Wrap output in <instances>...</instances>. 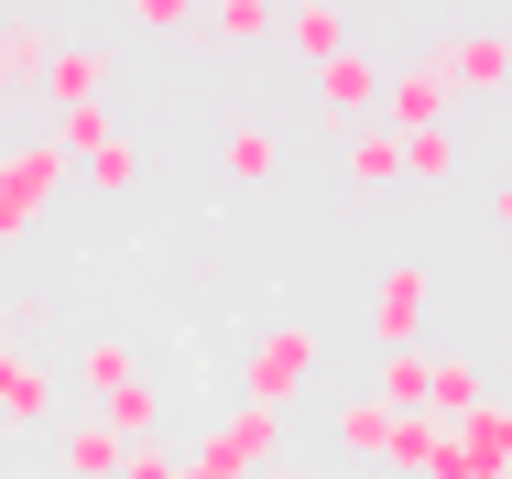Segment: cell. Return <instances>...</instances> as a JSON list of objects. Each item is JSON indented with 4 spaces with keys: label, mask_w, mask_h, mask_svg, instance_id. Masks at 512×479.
<instances>
[{
    "label": "cell",
    "mask_w": 512,
    "mask_h": 479,
    "mask_svg": "<svg viewBox=\"0 0 512 479\" xmlns=\"http://www.w3.org/2000/svg\"><path fill=\"white\" fill-rule=\"evenodd\" d=\"M218 44H273V0H218V11H197Z\"/></svg>",
    "instance_id": "44dd1931"
},
{
    "label": "cell",
    "mask_w": 512,
    "mask_h": 479,
    "mask_svg": "<svg viewBox=\"0 0 512 479\" xmlns=\"http://www.w3.org/2000/svg\"><path fill=\"white\" fill-rule=\"evenodd\" d=\"M349 186L360 196H382V186H404V142L371 120V131H349Z\"/></svg>",
    "instance_id": "ac0fdd59"
},
{
    "label": "cell",
    "mask_w": 512,
    "mask_h": 479,
    "mask_svg": "<svg viewBox=\"0 0 512 479\" xmlns=\"http://www.w3.org/2000/svg\"><path fill=\"white\" fill-rule=\"evenodd\" d=\"M131 33H197V0H131Z\"/></svg>",
    "instance_id": "603a6c76"
},
{
    "label": "cell",
    "mask_w": 512,
    "mask_h": 479,
    "mask_svg": "<svg viewBox=\"0 0 512 479\" xmlns=\"http://www.w3.org/2000/svg\"><path fill=\"white\" fill-rule=\"evenodd\" d=\"M109 77H120V44H109V33H77V44H55V66H44L55 109H99Z\"/></svg>",
    "instance_id": "9c48e42d"
},
{
    "label": "cell",
    "mask_w": 512,
    "mask_h": 479,
    "mask_svg": "<svg viewBox=\"0 0 512 479\" xmlns=\"http://www.w3.org/2000/svg\"><path fill=\"white\" fill-rule=\"evenodd\" d=\"M404 175H414V186H447V175H458V131H414V142H404Z\"/></svg>",
    "instance_id": "7402d4cb"
},
{
    "label": "cell",
    "mask_w": 512,
    "mask_h": 479,
    "mask_svg": "<svg viewBox=\"0 0 512 479\" xmlns=\"http://www.w3.org/2000/svg\"><path fill=\"white\" fill-rule=\"evenodd\" d=\"M502 479H512V469H502Z\"/></svg>",
    "instance_id": "f1b7e54d"
},
{
    "label": "cell",
    "mask_w": 512,
    "mask_h": 479,
    "mask_svg": "<svg viewBox=\"0 0 512 479\" xmlns=\"http://www.w3.org/2000/svg\"><path fill=\"white\" fill-rule=\"evenodd\" d=\"M273 33H284L306 66H327V55L349 44V11H327V0H295V11H273Z\"/></svg>",
    "instance_id": "2e32d148"
},
{
    "label": "cell",
    "mask_w": 512,
    "mask_h": 479,
    "mask_svg": "<svg viewBox=\"0 0 512 479\" xmlns=\"http://www.w3.org/2000/svg\"><path fill=\"white\" fill-rule=\"evenodd\" d=\"M447 436H458L469 458H491V469H512V403H502V392H491V403H469V414H458Z\"/></svg>",
    "instance_id": "d6986e66"
},
{
    "label": "cell",
    "mask_w": 512,
    "mask_h": 479,
    "mask_svg": "<svg viewBox=\"0 0 512 479\" xmlns=\"http://www.w3.org/2000/svg\"><path fill=\"white\" fill-rule=\"evenodd\" d=\"M382 77H393V66H382L371 44H338V55L316 66V109H327L338 131H371V120H382Z\"/></svg>",
    "instance_id": "277c9868"
},
{
    "label": "cell",
    "mask_w": 512,
    "mask_h": 479,
    "mask_svg": "<svg viewBox=\"0 0 512 479\" xmlns=\"http://www.w3.org/2000/svg\"><path fill=\"white\" fill-rule=\"evenodd\" d=\"M425 55H436V77H447V98L512 88V22H469V33H447V44H425Z\"/></svg>",
    "instance_id": "5b68a950"
},
{
    "label": "cell",
    "mask_w": 512,
    "mask_h": 479,
    "mask_svg": "<svg viewBox=\"0 0 512 479\" xmlns=\"http://www.w3.org/2000/svg\"><path fill=\"white\" fill-rule=\"evenodd\" d=\"M120 479H186V458H175V447H131V458H120Z\"/></svg>",
    "instance_id": "cb8c5ba5"
},
{
    "label": "cell",
    "mask_w": 512,
    "mask_h": 479,
    "mask_svg": "<svg viewBox=\"0 0 512 479\" xmlns=\"http://www.w3.org/2000/svg\"><path fill=\"white\" fill-rule=\"evenodd\" d=\"M491 229H512V175H502V186H491Z\"/></svg>",
    "instance_id": "d4e9b609"
},
{
    "label": "cell",
    "mask_w": 512,
    "mask_h": 479,
    "mask_svg": "<svg viewBox=\"0 0 512 479\" xmlns=\"http://www.w3.org/2000/svg\"><path fill=\"white\" fill-rule=\"evenodd\" d=\"M0 371H11V327H0Z\"/></svg>",
    "instance_id": "4316f807"
},
{
    "label": "cell",
    "mask_w": 512,
    "mask_h": 479,
    "mask_svg": "<svg viewBox=\"0 0 512 479\" xmlns=\"http://www.w3.org/2000/svg\"><path fill=\"white\" fill-rule=\"evenodd\" d=\"M0 425H11V436H55V425H66V382H55L44 360H22V349H11V371H0Z\"/></svg>",
    "instance_id": "ba28073f"
},
{
    "label": "cell",
    "mask_w": 512,
    "mask_h": 479,
    "mask_svg": "<svg viewBox=\"0 0 512 479\" xmlns=\"http://www.w3.org/2000/svg\"><path fill=\"white\" fill-rule=\"evenodd\" d=\"M425 305H436V273H425V262H393V273L371 284V338H382V349H414V338H425Z\"/></svg>",
    "instance_id": "52a82bcc"
},
{
    "label": "cell",
    "mask_w": 512,
    "mask_h": 479,
    "mask_svg": "<svg viewBox=\"0 0 512 479\" xmlns=\"http://www.w3.org/2000/svg\"><path fill=\"white\" fill-rule=\"evenodd\" d=\"M502 371H512V327H502Z\"/></svg>",
    "instance_id": "83f0119b"
},
{
    "label": "cell",
    "mask_w": 512,
    "mask_h": 479,
    "mask_svg": "<svg viewBox=\"0 0 512 479\" xmlns=\"http://www.w3.org/2000/svg\"><path fill=\"white\" fill-rule=\"evenodd\" d=\"M469 403H491V371H480L469 349H436V382H425V414H436V425H458Z\"/></svg>",
    "instance_id": "7c38bea8"
},
{
    "label": "cell",
    "mask_w": 512,
    "mask_h": 479,
    "mask_svg": "<svg viewBox=\"0 0 512 479\" xmlns=\"http://www.w3.org/2000/svg\"><path fill=\"white\" fill-rule=\"evenodd\" d=\"M425 382H436V349H393L382 382H371V403H382L393 425H414V414H425Z\"/></svg>",
    "instance_id": "5bb4252c"
},
{
    "label": "cell",
    "mask_w": 512,
    "mask_h": 479,
    "mask_svg": "<svg viewBox=\"0 0 512 479\" xmlns=\"http://www.w3.org/2000/svg\"><path fill=\"white\" fill-rule=\"evenodd\" d=\"M327 436H338V458H371V469H382V447H393V414L360 392V403H338V414H327Z\"/></svg>",
    "instance_id": "e0dca14e"
},
{
    "label": "cell",
    "mask_w": 512,
    "mask_h": 479,
    "mask_svg": "<svg viewBox=\"0 0 512 479\" xmlns=\"http://www.w3.org/2000/svg\"><path fill=\"white\" fill-rule=\"evenodd\" d=\"M88 414H99V425L120 436V447H164V392H153V382L109 392V403H88Z\"/></svg>",
    "instance_id": "9a60e30c"
},
{
    "label": "cell",
    "mask_w": 512,
    "mask_h": 479,
    "mask_svg": "<svg viewBox=\"0 0 512 479\" xmlns=\"http://www.w3.org/2000/svg\"><path fill=\"white\" fill-rule=\"evenodd\" d=\"M55 186H66V153H55V142H11V153H0V251L33 240V218L55 207Z\"/></svg>",
    "instance_id": "3957f363"
},
{
    "label": "cell",
    "mask_w": 512,
    "mask_h": 479,
    "mask_svg": "<svg viewBox=\"0 0 512 479\" xmlns=\"http://www.w3.org/2000/svg\"><path fill=\"white\" fill-rule=\"evenodd\" d=\"M120 458H131V447L109 436L99 414H66V425H55V469L66 479H120Z\"/></svg>",
    "instance_id": "30bf717a"
},
{
    "label": "cell",
    "mask_w": 512,
    "mask_h": 479,
    "mask_svg": "<svg viewBox=\"0 0 512 479\" xmlns=\"http://www.w3.org/2000/svg\"><path fill=\"white\" fill-rule=\"evenodd\" d=\"M382 131H393V142L447 131V77H436V55H404V66L382 77Z\"/></svg>",
    "instance_id": "8992f818"
},
{
    "label": "cell",
    "mask_w": 512,
    "mask_h": 479,
    "mask_svg": "<svg viewBox=\"0 0 512 479\" xmlns=\"http://www.w3.org/2000/svg\"><path fill=\"white\" fill-rule=\"evenodd\" d=\"M77 382L99 392V403H109V392H131V382H142V371H131V338H88V349H77Z\"/></svg>",
    "instance_id": "ffe728a7"
},
{
    "label": "cell",
    "mask_w": 512,
    "mask_h": 479,
    "mask_svg": "<svg viewBox=\"0 0 512 479\" xmlns=\"http://www.w3.org/2000/svg\"><path fill=\"white\" fill-rule=\"evenodd\" d=\"M316 349H327V338H316L306 316H284V327H262V338H251V360H240V403H262V414H284V403H295V392L316 382Z\"/></svg>",
    "instance_id": "7a4b0ae2"
},
{
    "label": "cell",
    "mask_w": 512,
    "mask_h": 479,
    "mask_svg": "<svg viewBox=\"0 0 512 479\" xmlns=\"http://www.w3.org/2000/svg\"><path fill=\"white\" fill-rule=\"evenodd\" d=\"M44 66H55V33H44L33 11H0V98H11V88H44Z\"/></svg>",
    "instance_id": "8fae6325"
},
{
    "label": "cell",
    "mask_w": 512,
    "mask_h": 479,
    "mask_svg": "<svg viewBox=\"0 0 512 479\" xmlns=\"http://www.w3.org/2000/svg\"><path fill=\"white\" fill-rule=\"evenodd\" d=\"M284 458V414H262V403H229L218 425H207L197 447H186V479H262Z\"/></svg>",
    "instance_id": "6da1fadb"
},
{
    "label": "cell",
    "mask_w": 512,
    "mask_h": 479,
    "mask_svg": "<svg viewBox=\"0 0 512 479\" xmlns=\"http://www.w3.org/2000/svg\"><path fill=\"white\" fill-rule=\"evenodd\" d=\"M262 479H306V469H295V458H273V469H262Z\"/></svg>",
    "instance_id": "484cf974"
},
{
    "label": "cell",
    "mask_w": 512,
    "mask_h": 479,
    "mask_svg": "<svg viewBox=\"0 0 512 479\" xmlns=\"http://www.w3.org/2000/svg\"><path fill=\"white\" fill-rule=\"evenodd\" d=\"M218 164H229L240 186H273V175H284V131H273V120H229V142H218Z\"/></svg>",
    "instance_id": "4fadbf2b"
}]
</instances>
